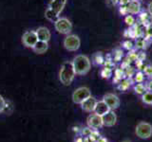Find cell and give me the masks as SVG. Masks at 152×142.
Wrapping results in <instances>:
<instances>
[{"instance_id": "obj_15", "label": "cell", "mask_w": 152, "mask_h": 142, "mask_svg": "<svg viewBox=\"0 0 152 142\" xmlns=\"http://www.w3.org/2000/svg\"><path fill=\"white\" fill-rule=\"evenodd\" d=\"M49 49V45H48V42H43V41H38L36 43V45L32 47V49L34 50L35 53L37 54H43L48 50Z\"/></svg>"}, {"instance_id": "obj_3", "label": "cell", "mask_w": 152, "mask_h": 142, "mask_svg": "<svg viewBox=\"0 0 152 142\" xmlns=\"http://www.w3.org/2000/svg\"><path fill=\"white\" fill-rule=\"evenodd\" d=\"M72 64L77 75H86L91 67L90 61L86 55H77L72 61Z\"/></svg>"}, {"instance_id": "obj_13", "label": "cell", "mask_w": 152, "mask_h": 142, "mask_svg": "<svg viewBox=\"0 0 152 142\" xmlns=\"http://www.w3.org/2000/svg\"><path fill=\"white\" fill-rule=\"evenodd\" d=\"M36 34L38 37V40L43 42H49L50 39V32L45 27H40L36 30Z\"/></svg>"}, {"instance_id": "obj_7", "label": "cell", "mask_w": 152, "mask_h": 142, "mask_svg": "<svg viewBox=\"0 0 152 142\" xmlns=\"http://www.w3.org/2000/svg\"><path fill=\"white\" fill-rule=\"evenodd\" d=\"M90 96H91V92H90L89 88L86 86L79 87L72 94V101L76 104H81L85 99H87Z\"/></svg>"}, {"instance_id": "obj_8", "label": "cell", "mask_w": 152, "mask_h": 142, "mask_svg": "<svg viewBox=\"0 0 152 142\" xmlns=\"http://www.w3.org/2000/svg\"><path fill=\"white\" fill-rule=\"evenodd\" d=\"M39 40H38L36 31H33V30H28L24 33L22 36V42L24 46L27 47H31V49H32V47L36 45V43Z\"/></svg>"}, {"instance_id": "obj_10", "label": "cell", "mask_w": 152, "mask_h": 142, "mask_svg": "<svg viewBox=\"0 0 152 142\" xmlns=\"http://www.w3.org/2000/svg\"><path fill=\"white\" fill-rule=\"evenodd\" d=\"M87 123L89 128L94 130H98L101 129V128L104 126L103 125V120H102V117L97 115V114H91L88 117L87 120Z\"/></svg>"}, {"instance_id": "obj_9", "label": "cell", "mask_w": 152, "mask_h": 142, "mask_svg": "<svg viewBox=\"0 0 152 142\" xmlns=\"http://www.w3.org/2000/svg\"><path fill=\"white\" fill-rule=\"evenodd\" d=\"M103 101L107 104L110 110H116L120 106V99L112 93H107L103 97Z\"/></svg>"}, {"instance_id": "obj_5", "label": "cell", "mask_w": 152, "mask_h": 142, "mask_svg": "<svg viewBox=\"0 0 152 142\" xmlns=\"http://www.w3.org/2000/svg\"><path fill=\"white\" fill-rule=\"evenodd\" d=\"M55 30L61 34H69L70 31L72 30V24L66 17H59L54 22Z\"/></svg>"}, {"instance_id": "obj_2", "label": "cell", "mask_w": 152, "mask_h": 142, "mask_svg": "<svg viewBox=\"0 0 152 142\" xmlns=\"http://www.w3.org/2000/svg\"><path fill=\"white\" fill-rule=\"evenodd\" d=\"M75 70L73 67L72 62H65L62 64L60 72H59V79L61 83L64 85H69L75 77Z\"/></svg>"}, {"instance_id": "obj_12", "label": "cell", "mask_w": 152, "mask_h": 142, "mask_svg": "<svg viewBox=\"0 0 152 142\" xmlns=\"http://www.w3.org/2000/svg\"><path fill=\"white\" fill-rule=\"evenodd\" d=\"M96 103H97L96 99H95L94 97H92V96H90L87 99H85L82 103H81V107H82V109L85 112L92 113V112H94Z\"/></svg>"}, {"instance_id": "obj_24", "label": "cell", "mask_w": 152, "mask_h": 142, "mask_svg": "<svg viewBox=\"0 0 152 142\" xmlns=\"http://www.w3.org/2000/svg\"><path fill=\"white\" fill-rule=\"evenodd\" d=\"M142 73H139V74H138V76L136 77V80H138V82H142Z\"/></svg>"}, {"instance_id": "obj_18", "label": "cell", "mask_w": 152, "mask_h": 142, "mask_svg": "<svg viewBox=\"0 0 152 142\" xmlns=\"http://www.w3.org/2000/svg\"><path fill=\"white\" fill-rule=\"evenodd\" d=\"M135 91L138 94H145V85H142V83H138L135 86Z\"/></svg>"}, {"instance_id": "obj_16", "label": "cell", "mask_w": 152, "mask_h": 142, "mask_svg": "<svg viewBox=\"0 0 152 142\" xmlns=\"http://www.w3.org/2000/svg\"><path fill=\"white\" fill-rule=\"evenodd\" d=\"M126 9L127 12L135 14L140 12V4H139V2L135 1V0H132V1H129L126 4Z\"/></svg>"}, {"instance_id": "obj_14", "label": "cell", "mask_w": 152, "mask_h": 142, "mask_svg": "<svg viewBox=\"0 0 152 142\" xmlns=\"http://www.w3.org/2000/svg\"><path fill=\"white\" fill-rule=\"evenodd\" d=\"M109 111H110V108L107 106V104L104 102V101H97L96 106H95V109H94V113L95 114H97V115L102 117L103 115L107 114Z\"/></svg>"}, {"instance_id": "obj_23", "label": "cell", "mask_w": 152, "mask_h": 142, "mask_svg": "<svg viewBox=\"0 0 152 142\" xmlns=\"http://www.w3.org/2000/svg\"><path fill=\"white\" fill-rule=\"evenodd\" d=\"M145 73L147 76H152V66H148V67H146L145 70Z\"/></svg>"}, {"instance_id": "obj_25", "label": "cell", "mask_w": 152, "mask_h": 142, "mask_svg": "<svg viewBox=\"0 0 152 142\" xmlns=\"http://www.w3.org/2000/svg\"><path fill=\"white\" fill-rule=\"evenodd\" d=\"M148 12L150 13V15H152V2L148 4Z\"/></svg>"}, {"instance_id": "obj_21", "label": "cell", "mask_w": 152, "mask_h": 142, "mask_svg": "<svg viewBox=\"0 0 152 142\" xmlns=\"http://www.w3.org/2000/svg\"><path fill=\"white\" fill-rule=\"evenodd\" d=\"M136 45L138 47H145V39H138L136 42Z\"/></svg>"}, {"instance_id": "obj_6", "label": "cell", "mask_w": 152, "mask_h": 142, "mask_svg": "<svg viewBox=\"0 0 152 142\" xmlns=\"http://www.w3.org/2000/svg\"><path fill=\"white\" fill-rule=\"evenodd\" d=\"M81 46L80 38L75 34H68L64 39V46L69 51H76Z\"/></svg>"}, {"instance_id": "obj_26", "label": "cell", "mask_w": 152, "mask_h": 142, "mask_svg": "<svg viewBox=\"0 0 152 142\" xmlns=\"http://www.w3.org/2000/svg\"><path fill=\"white\" fill-rule=\"evenodd\" d=\"M123 142H130L129 140H125V141H123Z\"/></svg>"}, {"instance_id": "obj_4", "label": "cell", "mask_w": 152, "mask_h": 142, "mask_svg": "<svg viewBox=\"0 0 152 142\" xmlns=\"http://www.w3.org/2000/svg\"><path fill=\"white\" fill-rule=\"evenodd\" d=\"M136 135L141 139H147L152 135V125L148 122L141 121L137 124L135 129Z\"/></svg>"}, {"instance_id": "obj_11", "label": "cell", "mask_w": 152, "mask_h": 142, "mask_svg": "<svg viewBox=\"0 0 152 142\" xmlns=\"http://www.w3.org/2000/svg\"><path fill=\"white\" fill-rule=\"evenodd\" d=\"M102 120H103V125L107 127H112L116 124L117 122V116L114 113V110H110L107 114L102 116Z\"/></svg>"}, {"instance_id": "obj_20", "label": "cell", "mask_w": 152, "mask_h": 142, "mask_svg": "<svg viewBox=\"0 0 152 142\" xmlns=\"http://www.w3.org/2000/svg\"><path fill=\"white\" fill-rule=\"evenodd\" d=\"M125 21H126V23L127 24V25H129V26H132L133 24H134V22H135L134 18H133L131 15L126 16V19H125Z\"/></svg>"}, {"instance_id": "obj_19", "label": "cell", "mask_w": 152, "mask_h": 142, "mask_svg": "<svg viewBox=\"0 0 152 142\" xmlns=\"http://www.w3.org/2000/svg\"><path fill=\"white\" fill-rule=\"evenodd\" d=\"M6 106H7V101H5V99L1 96V95H0V113L5 111Z\"/></svg>"}, {"instance_id": "obj_1", "label": "cell", "mask_w": 152, "mask_h": 142, "mask_svg": "<svg viewBox=\"0 0 152 142\" xmlns=\"http://www.w3.org/2000/svg\"><path fill=\"white\" fill-rule=\"evenodd\" d=\"M66 4V0H51L49 4V8L45 12V16L49 21L55 22L59 18L60 13L64 9Z\"/></svg>"}, {"instance_id": "obj_22", "label": "cell", "mask_w": 152, "mask_h": 142, "mask_svg": "<svg viewBox=\"0 0 152 142\" xmlns=\"http://www.w3.org/2000/svg\"><path fill=\"white\" fill-rule=\"evenodd\" d=\"M146 36L148 38H152V25L147 27V28H146Z\"/></svg>"}, {"instance_id": "obj_17", "label": "cell", "mask_w": 152, "mask_h": 142, "mask_svg": "<svg viewBox=\"0 0 152 142\" xmlns=\"http://www.w3.org/2000/svg\"><path fill=\"white\" fill-rule=\"evenodd\" d=\"M142 99L146 104H152V92H145L142 94Z\"/></svg>"}]
</instances>
